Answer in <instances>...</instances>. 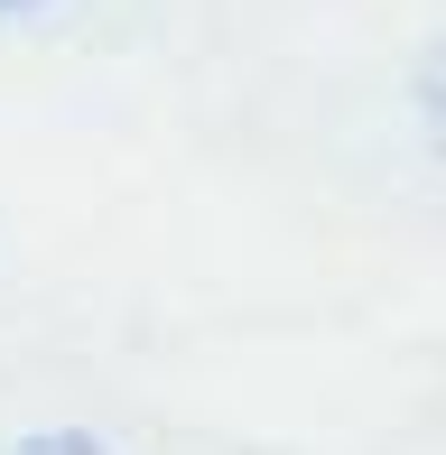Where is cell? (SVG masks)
Instances as JSON below:
<instances>
[{
	"mask_svg": "<svg viewBox=\"0 0 446 455\" xmlns=\"http://www.w3.org/2000/svg\"><path fill=\"white\" fill-rule=\"evenodd\" d=\"M418 131H428V149L446 158V37L418 56Z\"/></svg>",
	"mask_w": 446,
	"mask_h": 455,
	"instance_id": "obj_1",
	"label": "cell"
},
{
	"mask_svg": "<svg viewBox=\"0 0 446 455\" xmlns=\"http://www.w3.org/2000/svg\"><path fill=\"white\" fill-rule=\"evenodd\" d=\"M10 455H112L93 427H37V437H19Z\"/></svg>",
	"mask_w": 446,
	"mask_h": 455,
	"instance_id": "obj_2",
	"label": "cell"
},
{
	"mask_svg": "<svg viewBox=\"0 0 446 455\" xmlns=\"http://www.w3.org/2000/svg\"><path fill=\"white\" fill-rule=\"evenodd\" d=\"M19 10H47V0H0V19H19Z\"/></svg>",
	"mask_w": 446,
	"mask_h": 455,
	"instance_id": "obj_3",
	"label": "cell"
}]
</instances>
